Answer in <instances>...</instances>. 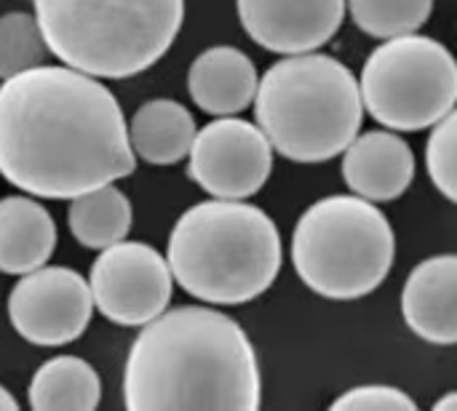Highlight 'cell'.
Instances as JSON below:
<instances>
[{
  "mask_svg": "<svg viewBox=\"0 0 457 411\" xmlns=\"http://www.w3.org/2000/svg\"><path fill=\"white\" fill-rule=\"evenodd\" d=\"M115 94L67 64H37L0 83V177L32 198L70 201L131 177Z\"/></svg>",
  "mask_w": 457,
  "mask_h": 411,
  "instance_id": "cell-1",
  "label": "cell"
},
{
  "mask_svg": "<svg viewBox=\"0 0 457 411\" xmlns=\"http://www.w3.org/2000/svg\"><path fill=\"white\" fill-rule=\"evenodd\" d=\"M260 393V364L244 326L212 308L163 310L142 326L126 358L129 411H254Z\"/></svg>",
  "mask_w": 457,
  "mask_h": 411,
  "instance_id": "cell-2",
  "label": "cell"
},
{
  "mask_svg": "<svg viewBox=\"0 0 457 411\" xmlns=\"http://www.w3.org/2000/svg\"><path fill=\"white\" fill-rule=\"evenodd\" d=\"M276 222L246 201H204L171 227V278L206 305H246L262 297L281 270Z\"/></svg>",
  "mask_w": 457,
  "mask_h": 411,
  "instance_id": "cell-3",
  "label": "cell"
},
{
  "mask_svg": "<svg viewBox=\"0 0 457 411\" xmlns=\"http://www.w3.org/2000/svg\"><path fill=\"white\" fill-rule=\"evenodd\" d=\"M254 120L273 152L295 163L337 158L361 128L356 75L335 56L287 53L257 80Z\"/></svg>",
  "mask_w": 457,
  "mask_h": 411,
  "instance_id": "cell-4",
  "label": "cell"
},
{
  "mask_svg": "<svg viewBox=\"0 0 457 411\" xmlns=\"http://www.w3.org/2000/svg\"><path fill=\"white\" fill-rule=\"evenodd\" d=\"M46 48L72 70L123 80L166 56L185 0H32Z\"/></svg>",
  "mask_w": 457,
  "mask_h": 411,
  "instance_id": "cell-5",
  "label": "cell"
},
{
  "mask_svg": "<svg viewBox=\"0 0 457 411\" xmlns=\"http://www.w3.org/2000/svg\"><path fill=\"white\" fill-rule=\"evenodd\" d=\"M396 259V233L367 198L329 195L303 211L292 235V265L319 297L351 302L372 294Z\"/></svg>",
  "mask_w": 457,
  "mask_h": 411,
  "instance_id": "cell-6",
  "label": "cell"
},
{
  "mask_svg": "<svg viewBox=\"0 0 457 411\" xmlns=\"http://www.w3.org/2000/svg\"><path fill=\"white\" fill-rule=\"evenodd\" d=\"M364 110L391 131H423L457 102V64L450 48L428 35L386 37L359 78Z\"/></svg>",
  "mask_w": 457,
  "mask_h": 411,
  "instance_id": "cell-7",
  "label": "cell"
},
{
  "mask_svg": "<svg viewBox=\"0 0 457 411\" xmlns=\"http://www.w3.org/2000/svg\"><path fill=\"white\" fill-rule=\"evenodd\" d=\"M94 308L118 326H145L171 302L174 278L158 249L118 241L96 257L88 273Z\"/></svg>",
  "mask_w": 457,
  "mask_h": 411,
  "instance_id": "cell-8",
  "label": "cell"
},
{
  "mask_svg": "<svg viewBox=\"0 0 457 411\" xmlns=\"http://www.w3.org/2000/svg\"><path fill=\"white\" fill-rule=\"evenodd\" d=\"M273 171V147L257 123L222 115L195 131L187 177L212 198L244 201L260 193Z\"/></svg>",
  "mask_w": 457,
  "mask_h": 411,
  "instance_id": "cell-9",
  "label": "cell"
},
{
  "mask_svg": "<svg viewBox=\"0 0 457 411\" xmlns=\"http://www.w3.org/2000/svg\"><path fill=\"white\" fill-rule=\"evenodd\" d=\"M88 281L62 265H40L21 275L8 294V318L21 340L37 348L75 342L91 324Z\"/></svg>",
  "mask_w": 457,
  "mask_h": 411,
  "instance_id": "cell-10",
  "label": "cell"
},
{
  "mask_svg": "<svg viewBox=\"0 0 457 411\" xmlns=\"http://www.w3.org/2000/svg\"><path fill=\"white\" fill-rule=\"evenodd\" d=\"M236 8L246 35L284 56L327 45L345 19V0H236Z\"/></svg>",
  "mask_w": 457,
  "mask_h": 411,
  "instance_id": "cell-11",
  "label": "cell"
},
{
  "mask_svg": "<svg viewBox=\"0 0 457 411\" xmlns=\"http://www.w3.org/2000/svg\"><path fill=\"white\" fill-rule=\"evenodd\" d=\"M340 155L348 190L372 203L402 198L415 179L412 147L394 131L356 134Z\"/></svg>",
  "mask_w": 457,
  "mask_h": 411,
  "instance_id": "cell-12",
  "label": "cell"
},
{
  "mask_svg": "<svg viewBox=\"0 0 457 411\" xmlns=\"http://www.w3.org/2000/svg\"><path fill=\"white\" fill-rule=\"evenodd\" d=\"M457 257L436 254L423 259L402 292L407 326L431 345L457 342Z\"/></svg>",
  "mask_w": 457,
  "mask_h": 411,
  "instance_id": "cell-13",
  "label": "cell"
},
{
  "mask_svg": "<svg viewBox=\"0 0 457 411\" xmlns=\"http://www.w3.org/2000/svg\"><path fill=\"white\" fill-rule=\"evenodd\" d=\"M257 67L236 45L201 51L187 70V91L195 107L209 115H236L246 110L257 91Z\"/></svg>",
  "mask_w": 457,
  "mask_h": 411,
  "instance_id": "cell-14",
  "label": "cell"
},
{
  "mask_svg": "<svg viewBox=\"0 0 457 411\" xmlns=\"http://www.w3.org/2000/svg\"><path fill=\"white\" fill-rule=\"evenodd\" d=\"M56 251V225L43 203L29 195L0 201V273L24 275Z\"/></svg>",
  "mask_w": 457,
  "mask_h": 411,
  "instance_id": "cell-15",
  "label": "cell"
},
{
  "mask_svg": "<svg viewBox=\"0 0 457 411\" xmlns=\"http://www.w3.org/2000/svg\"><path fill=\"white\" fill-rule=\"evenodd\" d=\"M195 131L190 110L174 99H150L126 123L131 152L153 166H171L187 158Z\"/></svg>",
  "mask_w": 457,
  "mask_h": 411,
  "instance_id": "cell-16",
  "label": "cell"
},
{
  "mask_svg": "<svg viewBox=\"0 0 457 411\" xmlns=\"http://www.w3.org/2000/svg\"><path fill=\"white\" fill-rule=\"evenodd\" d=\"M27 401L37 411H91L102 401V380L88 361L56 356L32 374Z\"/></svg>",
  "mask_w": 457,
  "mask_h": 411,
  "instance_id": "cell-17",
  "label": "cell"
},
{
  "mask_svg": "<svg viewBox=\"0 0 457 411\" xmlns=\"http://www.w3.org/2000/svg\"><path fill=\"white\" fill-rule=\"evenodd\" d=\"M131 201L115 182L94 187L83 195L70 198L67 225L72 238L86 249H107L123 241L131 230Z\"/></svg>",
  "mask_w": 457,
  "mask_h": 411,
  "instance_id": "cell-18",
  "label": "cell"
},
{
  "mask_svg": "<svg viewBox=\"0 0 457 411\" xmlns=\"http://www.w3.org/2000/svg\"><path fill=\"white\" fill-rule=\"evenodd\" d=\"M345 11L364 35L386 40L418 32L428 21L434 0H345Z\"/></svg>",
  "mask_w": 457,
  "mask_h": 411,
  "instance_id": "cell-19",
  "label": "cell"
},
{
  "mask_svg": "<svg viewBox=\"0 0 457 411\" xmlns=\"http://www.w3.org/2000/svg\"><path fill=\"white\" fill-rule=\"evenodd\" d=\"M46 56L48 48L32 13L8 11L0 16V80L43 64Z\"/></svg>",
  "mask_w": 457,
  "mask_h": 411,
  "instance_id": "cell-20",
  "label": "cell"
},
{
  "mask_svg": "<svg viewBox=\"0 0 457 411\" xmlns=\"http://www.w3.org/2000/svg\"><path fill=\"white\" fill-rule=\"evenodd\" d=\"M431 136L426 144V166L434 187L450 201H457V171H455V136L457 118L455 110H450L442 120L431 126Z\"/></svg>",
  "mask_w": 457,
  "mask_h": 411,
  "instance_id": "cell-21",
  "label": "cell"
},
{
  "mask_svg": "<svg viewBox=\"0 0 457 411\" xmlns=\"http://www.w3.org/2000/svg\"><path fill=\"white\" fill-rule=\"evenodd\" d=\"M337 411H418L415 399L391 385H359L345 390L337 401H332Z\"/></svg>",
  "mask_w": 457,
  "mask_h": 411,
  "instance_id": "cell-22",
  "label": "cell"
},
{
  "mask_svg": "<svg viewBox=\"0 0 457 411\" xmlns=\"http://www.w3.org/2000/svg\"><path fill=\"white\" fill-rule=\"evenodd\" d=\"M0 411H19V401L0 385Z\"/></svg>",
  "mask_w": 457,
  "mask_h": 411,
  "instance_id": "cell-23",
  "label": "cell"
},
{
  "mask_svg": "<svg viewBox=\"0 0 457 411\" xmlns=\"http://www.w3.org/2000/svg\"><path fill=\"white\" fill-rule=\"evenodd\" d=\"M457 409V396L455 393H447L442 401L434 404V411H455Z\"/></svg>",
  "mask_w": 457,
  "mask_h": 411,
  "instance_id": "cell-24",
  "label": "cell"
}]
</instances>
